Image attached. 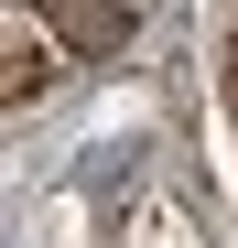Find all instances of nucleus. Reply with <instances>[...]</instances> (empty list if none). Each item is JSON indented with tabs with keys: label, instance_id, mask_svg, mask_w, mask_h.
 I'll return each mask as SVG.
<instances>
[{
	"label": "nucleus",
	"instance_id": "obj_2",
	"mask_svg": "<svg viewBox=\"0 0 238 248\" xmlns=\"http://www.w3.org/2000/svg\"><path fill=\"white\" fill-rule=\"evenodd\" d=\"M54 76H65V44H54V32L33 44V22H11V108H33Z\"/></svg>",
	"mask_w": 238,
	"mask_h": 248
},
{
	"label": "nucleus",
	"instance_id": "obj_3",
	"mask_svg": "<svg viewBox=\"0 0 238 248\" xmlns=\"http://www.w3.org/2000/svg\"><path fill=\"white\" fill-rule=\"evenodd\" d=\"M217 65H227V108H238V32H227V44H217Z\"/></svg>",
	"mask_w": 238,
	"mask_h": 248
},
{
	"label": "nucleus",
	"instance_id": "obj_1",
	"mask_svg": "<svg viewBox=\"0 0 238 248\" xmlns=\"http://www.w3.org/2000/svg\"><path fill=\"white\" fill-rule=\"evenodd\" d=\"M22 11H44V32H54L76 65L130 54V0H22Z\"/></svg>",
	"mask_w": 238,
	"mask_h": 248
}]
</instances>
